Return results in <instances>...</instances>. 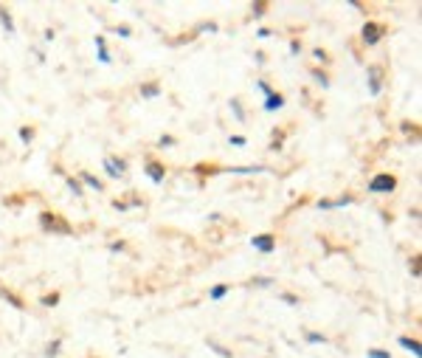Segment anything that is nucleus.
<instances>
[{"label":"nucleus","instance_id":"f257e3e1","mask_svg":"<svg viewBox=\"0 0 422 358\" xmlns=\"http://www.w3.org/2000/svg\"><path fill=\"white\" fill-rule=\"evenodd\" d=\"M366 189L372 195H388V192H394V189H397V178L388 175V172H380V175H374L372 181L366 183Z\"/></svg>","mask_w":422,"mask_h":358},{"label":"nucleus","instance_id":"f03ea898","mask_svg":"<svg viewBox=\"0 0 422 358\" xmlns=\"http://www.w3.org/2000/svg\"><path fill=\"white\" fill-rule=\"evenodd\" d=\"M40 226L45 231H51V234H71V231H73L71 226L59 217V214H51V212H42L40 214Z\"/></svg>","mask_w":422,"mask_h":358},{"label":"nucleus","instance_id":"7ed1b4c3","mask_svg":"<svg viewBox=\"0 0 422 358\" xmlns=\"http://www.w3.org/2000/svg\"><path fill=\"white\" fill-rule=\"evenodd\" d=\"M360 34H363V43H366V45H377L380 40H383V34H386V25L374 23V20H366Z\"/></svg>","mask_w":422,"mask_h":358},{"label":"nucleus","instance_id":"20e7f679","mask_svg":"<svg viewBox=\"0 0 422 358\" xmlns=\"http://www.w3.org/2000/svg\"><path fill=\"white\" fill-rule=\"evenodd\" d=\"M366 82H369V93H372V96H380V91H383V68L369 65L366 68Z\"/></svg>","mask_w":422,"mask_h":358},{"label":"nucleus","instance_id":"39448f33","mask_svg":"<svg viewBox=\"0 0 422 358\" xmlns=\"http://www.w3.org/2000/svg\"><path fill=\"white\" fill-rule=\"evenodd\" d=\"M251 245L256 251H262V254H273V251H276V237L273 234H253Z\"/></svg>","mask_w":422,"mask_h":358},{"label":"nucleus","instance_id":"423d86ee","mask_svg":"<svg viewBox=\"0 0 422 358\" xmlns=\"http://www.w3.org/2000/svg\"><path fill=\"white\" fill-rule=\"evenodd\" d=\"M144 172L149 175L152 183H163V178H166V167H163L161 161H146V164H144Z\"/></svg>","mask_w":422,"mask_h":358},{"label":"nucleus","instance_id":"0eeeda50","mask_svg":"<svg viewBox=\"0 0 422 358\" xmlns=\"http://www.w3.org/2000/svg\"><path fill=\"white\" fill-rule=\"evenodd\" d=\"M397 344L403 347V350H408L414 358H422V344H419L416 339H408V336H400V339H397Z\"/></svg>","mask_w":422,"mask_h":358},{"label":"nucleus","instance_id":"6e6552de","mask_svg":"<svg viewBox=\"0 0 422 358\" xmlns=\"http://www.w3.org/2000/svg\"><path fill=\"white\" fill-rule=\"evenodd\" d=\"M282 107H284V96H282V93L273 91L270 96H265V104H262V110H267V113H276V110H282Z\"/></svg>","mask_w":422,"mask_h":358},{"label":"nucleus","instance_id":"1a4fd4ad","mask_svg":"<svg viewBox=\"0 0 422 358\" xmlns=\"http://www.w3.org/2000/svg\"><path fill=\"white\" fill-rule=\"evenodd\" d=\"M93 43H96V54H99V62H102V65H110V62H113V57H110V51H107V40H104V37L99 34L96 40H93Z\"/></svg>","mask_w":422,"mask_h":358},{"label":"nucleus","instance_id":"9d476101","mask_svg":"<svg viewBox=\"0 0 422 358\" xmlns=\"http://www.w3.org/2000/svg\"><path fill=\"white\" fill-rule=\"evenodd\" d=\"M267 167L265 164H253V167H231L234 175H256V172H265Z\"/></svg>","mask_w":422,"mask_h":358},{"label":"nucleus","instance_id":"9b49d317","mask_svg":"<svg viewBox=\"0 0 422 358\" xmlns=\"http://www.w3.org/2000/svg\"><path fill=\"white\" fill-rule=\"evenodd\" d=\"M79 181H82V183H87V186H91V189H96V192H102V189H104V183L99 181L96 175H91V172H79Z\"/></svg>","mask_w":422,"mask_h":358},{"label":"nucleus","instance_id":"f8f14e48","mask_svg":"<svg viewBox=\"0 0 422 358\" xmlns=\"http://www.w3.org/2000/svg\"><path fill=\"white\" fill-rule=\"evenodd\" d=\"M155 96H161V85L144 82V85H141V99H155Z\"/></svg>","mask_w":422,"mask_h":358},{"label":"nucleus","instance_id":"ddd939ff","mask_svg":"<svg viewBox=\"0 0 422 358\" xmlns=\"http://www.w3.org/2000/svg\"><path fill=\"white\" fill-rule=\"evenodd\" d=\"M205 344H208V350H214V352H217L220 358H234V355H231V350H228V347H223L217 339H205Z\"/></svg>","mask_w":422,"mask_h":358},{"label":"nucleus","instance_id":"4468645a","mask_svg":"<svg viewBox=\"0 0 422 358\" xmlns=\"http://www.w3.org/2000/svg\"><path fill=\"white\" fill-rule=\"evenodd\" d=\"M228 291H231V288L225 285V282H220V285H214V288H211V291H208V299H214V302H220V299H223Z\"/></svg>","mask_w":422,"mask_h":358},{"label":"nucleus","instance_id":"2eb2a0df","mask_svg":"<svg viewBox=\"0 0 422 358\" xmlns=\"http://www.w3.org/2000/svg\"><path fill=\"white\" fill-rule=\"evenodd\" d=\"M0 25L6 29V34H14V20H12V14H9L6 9H0Z\"/></svg>","mask_w":422,"mask_h":358},{"label":"nucleus","instance_id":"dca6fc26","mask_svg":"<svg viewBox=\"0 0 422 358\" xmlns=\"http://www.w3.org/2000/svg\"><path fill=\"white\" fill-rule=\"evenodd\" d=\"M65 183H68V189L73 192V198H82L84 195V189H82V183L76 181V178H71V175H65Z\"/></svg>","mask_w":422,"mask_h":358},{"label":"nucleus","instance_id":"f3484780","mask_svg":"<svg viewBox=\"0 0 422 358\" xmlns=\"http://www.w3.org/2000/svg\"><path fill=\"white\" fill-rule=\"evenodd\" d=\"M310 73H313V79H315V82H318L321 88H329V76H326V73L321 71V68H313V71H310Z\"/></svg>","mask_w":422,"mask_h":358},{"label":"nucleus","instance_id":"a211bd4d","mask_svg":"<svg viewBox=\"0 0 422 358\" xmlns=\"http://www.w3.org/2000/svg\"><path fill=\"white\" fill-rule=\"evenodd\" d=\"M0 296L6 299V302H9V305H12V308H14V310H23V302H20V299H17V296H14V293H9V291H3V288H0Z\"/></svg>","mask_w":422,"mask_h":358},{"label":"nucleus","instance_id":"6ab92c4d","mask_svg":"<svg viewBox=\"0 0 422 358\" xmlns=\"http://www.w3.org/2000/svg\"><path fill=\"white\" fill-rule=\"evenodd\" d=\"M273 282H276L273 277H253V280H251V288H270Z\"/></svg>","mask_w":422,"mask_h":358},{"label":"nucleus","instance_id":"aec40b11","mask_svg":"<svg viewBox=\"0 0 422 358\" xmlns=\"http://www.w3.org/2000/svg\"><path fill=\"white\" fill-rule=\"evenodd\" d=\"M352 201H355L352 195H341L338 201H329V206H332V209H344V206H352Z\"/></svg>","mask_w":422,"mask_h":358},{"label":"nucleus","instance_id":"412c9836","mask_svg":"<svg viewBox=\"0 0 422 358\" xmlns=\"http://www.w3.org/2000/svg\"><path fill=\"white\" fill-rule=\"evenodd\" d=\"M59 347H62V339H54L48 347H45V358H56L59 355Z\"/></svg>","mask_w":422,"mask_h":358},{"label":"nucleus","instance_id":"4be33fe9","mask_svg":"<svg viewBox=\"0 0 422 358\" xmlns=\"http://www.w3.org/2000/svg\"><path fill=\"white\" fill-rule=\"evenodd\" d=\"M304 339H307V344H326V336L324 333H304Z\"/></svg>","mask_w":422,"mask_h":358},{"label":"nucleus","instance_id":"5701e85b","mask_svg":"<svg viewBox=\"0 0 422 358\" xmlns=\"http://www.w3.org/2000/svg\"><path fill=\"white\" fill-rule=\"evenodd\" d=\"M231 113H234V119H236V122H245V113H242L239 99H231Z\"/></svg>","mask_w":422,"mask_h":358},{"label":"nucleus","instance_id":"b1692460","mask_svg":"<svg viewBox=\"0 0 422 358\" xmlns=\"http://www.w3.org/2000/svg\"><path fill=\"white\" fill-rule=\"evenodd\" d=\"M366 358H391L388 350H380V347H369L366 350Z\"/></svg>","mask_w":422,"mask_h":358},{"label":"nucleus","instance_id":"393cba45","mask_svg":"<svg viewBox=\"0 0 422 358\" xmlns=\"http://www.w3.org/2000/svg\"><path fill=\"white\" fill-rule=\"evenodd\" d=\"M20 141H23V144H31V141H34V127H28V124L20 127Z\"/></svg>","mask_w":422,"mask_h":358},{"label":"nucleus","instance_id":"a878e982","mask_svg":"<svg viewBox=\"0 0 422 358\" xmlns=\"http://www.w3.org/2000/svg\"><path fill=\"white\" fill-rule=\"evenodd\" d=\"M104 172H107V178H113V181H118V178H121V172L110 164V158H104Z\"/></svg>","mask_w":422,"mask_h":358},{"label":"nucleus","instance_id":"bb28decb","mask_svg":"<svg viewBox=\"0 0 422 358\" xmlns=\"http://www.w3.org/2000/svg\"><path fill=\"white\" fill-rule=\"evenodd\" d=\"M56 302H59V293H48V296H42V299H40L42 308H54Z\"/></svg>","mask_w":422,"mask_h":358},{"label":"nucleus","instance_id":"cd10ccee","mask_svg":"<svg viewBox=\"0 0 422 358\" xmlns=\"http://www.w3.org/2000/svg\"><path fill=\"white\" fill-rule=\"evenodd\" d=\"M110 164H113L115 170L121 172V175H124V172H127V161H124V158H115V155H110Z\"/></svg>","mask_w":422,"mask_h":358},{"label":"nucleus","instance_id":"c85d7f7f","mask_svg":"<svg viewBox=\"0 0 422 358\" xmlns=\"http://www.w3.org/2000/svg\"><path fill=\"white\" fill-rule=\"evenodd\" d=\"M408 268H411V273H414L416 280H419V254H416V257H411V260H408Z\"/></svg>","mask_w":422,"mask_h":358},{"label":"nucleus","instance_id":"c756f323","mask_svg":"<svg viewBox=\"0 0 422 358\" xmlns=\"http://www.w3.org/2000/svg\"><path fill=\"white\" fill-rule=\"evenodd\" d=\"M203 31L214 34V31H217V23H200V25H197V34H203Z\"/></svg>","mask_w":422,"mask_h":358},{"label":"nucleus","instance_id":"7c9ffc66","mask_svg":"<svg viewBox=\"0 0 422 358\" xmlns=\"http://www.w3.org/2000/svg\"><path fill=\"white\" fill-rule=\"evenodd\" d=\"M279 299H282L284 305H293V308H295V305H298V296H293V293H282V296H279Z\"/></svg>","mask_w":422,"mask_h":358},{"label":"nucleus","instance_id":"2f4dec72","mask_svg":"<svg viewBox=\"0 0 422 358\" xmlns=\"http://www.w3.org/2000/svg\"><path fill=\"white\" fill-rule=\"evenodd\" d=\"M267 12V3H253V17H262Z\"/></svg>","mask_w":422,"mask_h":358},{"label":"nucleus","instance_id":"473e14b6","mask_svg":"<svg viewBox=\"0 0 422 358\" xmlns=\"http://www.w3.org/2000/svg\"><path fill=\"white\" fill-rule=\"evenodd\" d=\"M115 34L118 37H133V29H130V25H115Z\"/></svg>","mask_w":422,"mask_h":358},{"label":"nucleus","instance_id":"72a5a7b5","mask_svg":"<svg viewBox=\"0 0 422 358\" xmlns=\"http://www.w3.org/2000/svg\"><path fill=\"white\" fill-rule=\"evenodd\" d=\"M228 144H234V147H245L248 141H245V135H231V139H228Z\"/></svg>","mask_w":422,"mask_h":358},{"label":"nucleus","instance_id":"f704fd0d","mask_svg":"<svg viewBox=\"0 0 422 358\" xmlns=\"http://www.w3.org/2000/svg\"><path fill=\"white\" fill-rule=\"evenodd\" d=\"M302 51H304L302 40H293V43H290V54H302Z\"/></svg>","mask_w":422,"mask_h":358},{"label":"nucleus","instance_id":"c9c22d12","mask_svg":"<svg viewBox=\"0 0 422 358\" xmlns=\"http://www.w3.org/2000/svg\"><path fill=\"white\" fill-rule=\"evenodd\" d=\"M313 57H315V60H321V62H326V60H329L324 48H313Z\"/></svg>","mask_w":422,"mask_h":358},{"label":"nucleus","instance_id":"e433bc0d","mask_svg":"<svg viewBox=\"0 0 422 358\" xmlns=\"http://www.w3.org/2000/svg\"><path fill=\"white\" fill-rule=\"evenodd\" d=\"M161 147H175V139L172 135H161V141H158Z\"/></svg>","mask_w":422,"mask_h":358},{"label":"nucleus","instance_id":"4c0bfd02","mask_svg":"<svg viewBox=\"0 0 422 358\" xmlns=\"http://www.w3.org/2000/svg\"><path fill=\"white\" fill-rule=\"evenodd\" d=\"M113 209H115V212H127V209H130V203H124V201H113Z\"/></svg>","mask_w":422,"mask_h":358},{"label":"nucleus","instance_id":"58836bf2","mask_svg":"<svg viewBox=\"0 0 422 358\" xmlns=\"http://www.w3.org/2000/svg\"><path fill=\"white\" fill-rule=\"evenodd\" d=\"M124 249H127V245L121 243V240H118V243H110V251H115V254H118V251H124Z\"/></svg>","mask_w":422,"mask_h":358},{"label":"nucleus","instance_id":"ea45409f","mask_svg":"<svg viewBox=\"0 0 422 358\" xmlns=\"http://www.w3.org/2000/svg\"><path fill=\"white\" fill-rule=\"evenodd\" d=\"M315 206H318L321 212H329V209H332V206H329V201H318V203H315Z\"/></svg>","mask_w":422,"mask_h":358},{"label":"nucleus","instance_id":"a19ab883","mask_svg":"<svg viewBox=\"0 0 422 358\" xmlns=\"http://www.w3.org/2000/svg\"><path fill=\"white\" fill-rule=\"evenodd\" d=\"M270 34H273L270 29H259V31H256V37H259V40H265V37H270Z\"/></svg>","mask_w":422,"mask_h":358},{"label":"nucleus","instance_id":"79ce46f5","mask_svg":"<svg viewBox=\"0 0 422 358\" xmlns=\"http://www.w3.org/2000/svg\"><path fill=\"white\" fill-rule=\"evenodd\" d=\"M42 37H45V43H51V40H54L56 34H54V29H45V34H42Z\"/></svg>","mask_w":422,"mask_h":358},{"label":"nucleus","instance_id":"37998d69","mask_svg":"<svg viewBox=\"0 0 422 358\" xmlns=\"http://www.w3.org/2000/svg\"><path fill=\"white\" fill-rule=\"evenodd\" d=\"M253 60H256V65H262V62H265V54H262V51H256V54H253Z\"/></svg>","mask_w":422,"mask_h":358}]
</instances>
